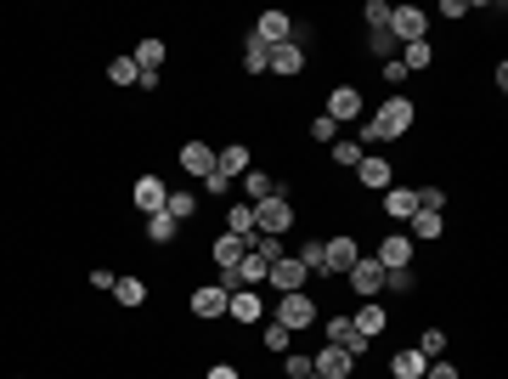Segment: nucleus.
<instances>
[{"label":"nucleus","mask_w":508,"mask_h":379,"mask_svg":"<svg viewBox=\"0 0 508 379\" xmlns=\"http://www.w3.org/2000/svg\"><path fill=\"white\" fill-rule=\"evenodd\" d=\"M288 226H294V204L283 199V187H271V199H260V204H254V233L283 238Z\"/></svg>","instance_id":"obj_1"},{"label":"nucleus","mask_w":508,"mask_h":379,"mask_svg":"<svg viewBox=\"0 0 508 379\" xmlns=\"http://www.w3.org/2000/svg\"><path fill=\"white\" fill-rule=\"evenodd\" d=\"M412 119H418V108H412L407 97H390V102H384V108L373 114L379 142H395V136H407V130H412Z\"/></svg>","instance_id":"obj_2"},{"label":"nucleus","mask_w":508,"mask_h":379,"mask_svg":"<svg viewBox=\"0 0 508 379\" xmlns=\"http://www.w3.org/2000/svg\"><path fill=\"white\" fill-rule=\"evenodd\" d=\"M277 323H283L288 335H300V328H311V323H317V306H311V295H305V289L283 295V300H277Z\"/></svg>","instance_id":"obj_3"},{"label":"nucleus","mask_w":508,"mask_h":379,"mask_svg":"<svg viewBox=\"0 0 508 379\" xmlns=\"http://www.w3.org/2000/svg\"><path fill=\"white\" fill-rule=\"evenodd\" d=\"M249 35L260 40V45H266V51H271V45H288V40H294V18H288V12H260V23L249 28Z\"/></svg>","instance_id":"obj_4"},{"label":"nucleus","mask_w":508,"mask_h":379,"mask_svg":"<svg viewBox=\"0 0 508 379\" xmlns=\"http://www.w3.org/2000/svg\"><path fill=\"white\" fill-rule=\"evenodd\" d=\"M362 108H367V102H362L356 85H333L328 91V119H333V125H356Z\"/></svg>","instance_id":"obj_5"},{"label":"nucleus","mask_w":508,"mask_h":379,"mask_svg":"<svg viewBox=\"0 0 508 379\" xmlns=\"http://www.w3.org/2000/svg\"><path fill=\"white\" fill-rule=\"evenodd\" d=\"M356 261H362V244H356V238L339 233V238H328V244H322V272H339V278H345Z\"/></svg>","instance_id":"obj_6"},{"label":"nucleus","mask_w":508,"mask_h":379,"mask_svg":"<svg viewBox=\"0 0 508 379\" xmlns=\"http://www.w3.org/2000/svg\"><path fill=\"white\" fill-rule=\"evenodd\" d=\"M390 35L402 40V45H412V40H429V18L418 6H390Z\"/></svg>","instance_id":"obj_7"},{"label":"nucleus","mask_w":508,"mask_h":379,"mask_svg":"<svg viewBox=\"0 0 508 379\" xmlns=\"http://www.w3.org/2000/svg\"><path fill=\"white\" fill-rule=\"evenodd\" d=\"M345 278H350V289H356L362 300H379V295H384V266L373 261V255H362V261L350 266Z\"/></svg>","instance_id":"obj_8"},{"label":"nucleus","mask_w":508,"mask_h":379,"mask_svg":"<svg viewBox=\"0 0 508 379\" xmlns=\"http://www.w3.org/2000/svg\"><path fill=\"white\" fill-rule=\"evenodd\" d=\"M350 368H356V357L339 351V345H322V351L311 357V374H317V379H345Z\"/></svg>","instance_id":"obj_9"},{"label":"nucleus","mask_w":508,"mask_h":379,"mask_svg":"<svg viewBox=\"0 0 508 379\" xmlns=\"http://www.w3.org/2000/svg\"><path fill=\"white\" fill-rule=\"evenodd\" d=\"M226 317H232V323H260V317H266V300H260V289H232V300H226Z\"/></svg>","instance_id":"obj_10"},{"label":"nucleus","mask_w":508,"mask_h":379,"mask_svg":"<svg viewBox=\"0 0 508 379\" xmlns=\"http://www.w3.org/2000/svg\"><path fill=\"white\" fill-rule=\"evenodd\" d=\"M164 199H169V187L159 176H136V216H159Z\"/></svg>","instance_id":"obj_11"},{"label":"nucleus","mask_w":508,"mask_h":379,"mask_svg":"<svg viewBox=\"0 0 508 379\" xmlns=\"http://www.w3.org/2000/svg\"><path fill=\"white\" fill-rule=\"evenodd\" d=\"M226 300H232V289H221V283H204V289H192V317H226Z\"/></svg>","instance_id":"obj_12"},{"label":"nucleus","mask_w":508,"mask_h":379,"mask_svg":"<svg viewBox=\"0 0 508 379\" xmlns=\"http://www.w3.org/2000/svg\"><path fill=\"white\" fill-rule=\"evenodd\" d=\"M305 68V40H288V45H271V74L277 80H294Z\"/></svg>","instance_id":"obj_13"},{"label":"nucleus","mask_w":508,"mask_h":379,"mask_svg":"<svg viewBox=\"0 0 508 379\" xmlns=\"http://www.w3.org/2000/svg\"><path fill=\"white\" fill-rule=\"evenodd\" d=\"M305 278H311V272H305L294 255H283V261H271V272H266V283H277V289L283 295H294V289H305Z\"/></svg>","instance_id":"obj_14"},{"label":"nucleus","mask_w":508,"mask_h":379,"mask_svg":"<svg viewBox=\"0 0 508 379\" xmlns=\"http://www.w3.org/2000/svg\"><path fill=\"white\" fill-rule=\"evenodd\" d=\"M356 176H362V187H373V193H384V187H395V176H390V159H384V154H362V164H356Z\"/></svg>","instance_id":"obj_15"},{"label":"nucleus","mask_w":508,"mask_h":379,"mask_svg":"<svg viewBox=\"0 0 508 379\" xmlns=\"http://www.w3.org/2000/svg\"><path fill=\"white\" fill-rule=\"evenodd\" d=\"M328 345H339V351H350V357L367 351V340L356 335V323H350V317H328Z\"/></svg>","instance_id":"obj_16"},{"label":"nucleus","mask_w":508,"mask_h":379,"mask_svg":"<svg viewBox=\"0 0 508 379\" xmlns=\"http://www.w3.org/2000/svg\"><path fill=\"white\" fill-rule=\"evenodd\" d=\"M384 216H390V221H412V216H418V193H412V187H384Z\"/></svg>","instance_id":"obj_17"},{"label":"nucleus","mask_w":508,"mask_h":379,"mask_svg":"<svg viewBox=\"0 0 508 379\" xmlns=\"http://www.w3.org/2000/svg\"><path fill=\"white\" fill-rule=\"evenodd\" d=\"M209 255H215V266H221V272H232V266L243 261V255H249V244H243L238 233H221V238L209 244Z\"/></svg>","instance_id":"obj_18"},{"label":"nucleus","mask_w":508,"mask_h":379,"mask_svg":"<svg viewBox=\"0 0 508 379\" xmlns=\"http://www.w3.org/2000/svg\"><path fill=\"white\" fill-rule=\"evenodd\" d=\"M373 261L384 266V272H395V266H412V244H407V233H395V238H384L379 244V255Z\"/></svg>","instance_id":"obj_19"},{"label":"nucleus","mask_w":508,"mask_h":379,"mask_svg":"<svg viewBox=\"0 0 508 379\" xmlns=\"http://www.w3.org/2000/svg\"><path fill=\"white\" fill-rule=\"evenodd\" d=\"M350 323H356V335H362V340H373V335H384V323H390V312H384L379 300H362V312L350 317Z\"/></svg>","instance_id":"obj_20"},{"label":"nucleus","mask_w":508,"mask_h":379,"mask_svg":"<svg viewBox=\"0 0 508 379\" xmlns=\"http://www.w3.org/2000/svg\"><path fill=\"white\" fill-rule=\"evenodd\" d=\"M181 170L209 176V170H215V147H209V142H181Z\"/></svg>","instance_id":"obj_21"},{"label":"nucleus","mask_w":508,"mask_h":379,"mask_svg":"<svg viewBox=\"0 0 508 379\" xmlns=\"http://www.w3.org/2000/svg\"><path fill=\"white\" fill-rule=\"evenodd\" d=\"M215 170H221L226 181L249 176V147H243V142H232V147H226V154H215Z\"/></svg>","instance_id":"obj_22"},{"label":"nucleus","mask_w":508,"mask_h":379,"mask_svg":"<svg viewBox=\"0 0 508 379\" xmlns=\"http://www.w3.org/2000/svg\"><path fill=\"white\" fill-rule=\"evenodd\" d=\"M226 233H238L243 244H249V238H254V204H249V199L226 204Z\"/></svg>","instance_id":"obj_23"},{"label":"nucleus","mask_w":508,"mask_h":379,"mask_svg":"<svg viewBox=\"0 0 508 379\" xmlns=\"http://www.w3.org/2000/svg\"><path fill=\"white\" fill-rule=\"evenodd\" d=\"M424 368H429V362L412 351V345H402V351L390 357V374H395V379H424Z\"/></svg>","instance_id":"obj_24"},{"label":"nucleus","mask_w":508,"mask_h":379,"mask_svg":"<svg viewBox=\"0 0 508 379\" xmlns=\"http://www.w3.org/2000/svg\"><path fill=\"white\" fill-rule=\"evenodd\" d=\"M232 272H238V283H243V289H260V283H266V272H271V266H266V261H260V255L249 249V255H243V261H238Z\"/></svg>","instance_id":"obj_25"},{"label":"nucleus","mask_w":508,"mask_h":379,"mask_svg":"<svg viewBox=\"0 0 508 379\" xmlns=\"http://www.w3.org/2000/svg\"><path fill=\"white\" fill-rule=\"evenodd\" d=\"M395 63H402L407 74H418V68H429V63H435V45H429V40H412V45H407V51H402V57H395Z\"/></svg>","instance_id":"obj_26"},{"label":"nucleus","mask_w":508,"mask_h":379,"mask_svg":"<svg viewBox=\"0 0 508 379\" xmlns=\"http://www.w3.org/2000/svg\"><path fill=\"white\" fill-rule=\"evenodd\" d=\"M192 209H198V193H187V187H181V193H169V199H164V216H169V221H176V226H181V221H187V216H192Z\"/></svg>","instance_id":"obj_27"},{"label":"nucleus","mask_w":508,"mask_h":379,"mask_svg":"<svg viewBox=\"0 0 508 379\" xmlns=\"http://www.w3.org/2000/svg\"><path fill=\"white\" fill-rule=\"evenodd\" d=\"M113 300H119V306H142V300H147V283H142V278H119V283H113Z\"/></svg>","instance_id":"obj_28"},{"label":"nucleus","mask_w":508,"mask_h":379,"mask_svg":"<svg viewBox=\"0 0 508 379\" xmlns=\"http://www.w3.org/2000/svg\"><path fill=\"white\" fill-rule=\"evenodd\" d=\"M243 68H249V74H266V68H271V51H266V45H260L254 35L243 40Z\"/></svg>","instance_id":"obj_29"},{"label":"nucleus","mask_w":508,"mask_h":379,"mask_svg":"<svg viewBox=\"0 0 508 379\" xmlns=\"http://www.w3.org/2000/svg\"><path fill=\"white\" fill-rule=\"evenodd\" d=\"M412 351H418L424 362H435V357H446V335H441V328H424V335H418V345H412Z\"/></svg>","instance_id":"obj_30"},{"label":"nucleus","mask_w":508,"mask_h":379,"mask_svg":"<svg viewBox=\"0 0 508 379\" xmlns=\"http://www.w3.org/2000/svg\"><path fill=\"white\" fill-rule=\"evenodd\" d=\"M159 63H164V40H142V45H136V68L159 74Z\"/></svg>","instance_id":"obj_31"},{"label":"nucleus","mask_w":508,"mask_h":379,"mask_svg":"<svg viewBox=\"0 0 508 379\" xmlns=\"http://www.w3.org/2000/svg\"><path fill=\"white\" fill-rule=\"evenodd\" d=\"M328 159H333V164H345V170H356V164H362V147L350 142V136H339V142L328 147Z\"/></svg>","instance_id":"obj_32"},{"label":"nucleus","mask_w":508,"mask_h":379,"mask_svg":"<svg viewBox=\"0 0 508 379\" xmlns=\"http://www.w3.org/2000/svg\"><path fill=\"white\" fill-rule=\"evenodd\" d=\"M441 209H418V216H412V238H441Z\"/></svg>","instance_id":"obj_33"},{"label":"nucleus","mask_w":508,"mask_h":379,"mask_svg":"<svg viewBox=\"0 0 508 379\" xmlns=\"http://www.w3.org/2000/svg\"><path fill=\"white\" fill-rule=\"evenodd\" d=\"M136 74H142V68H136V57H113V63H107V80H113V85H136Z\"/></svg>","instance_id":"obj_34"},{"label":"nucleus","mask_w":508,"mask_h":379,"mask_svg":"<svg viewBox=\"0 0 508 379\" xmlns=\"http://www.w3.org/2000/svg\"><path fill=\"white\" fill-rule=\"evenodd\" d=\"M384 289H395V295H412V289H418L412 266H395V272H384Z\"/></svg>","instance_id":"obj_35"},{"label":"nucleus","mask_w":508,"mask_h":379,"mask_svg":"<svg viewBox=\"0 0 508 379\" xmlns=\"http://www.w3.org/2000/svg\"><path fill=\"white\" fill-rule=\"evenodd\" d=\"M147 238H152V244H169V238H176V221H169L164 209H159V216H147Z\"/></svg>","instance_id":"obj_36"},{"label":"nucleus","mask_w":508,"mask_h":379,"mask_svg":"<svg viewBox=\"0 0 508 379\" xmlns=\"http://www.w3.org/2000/svg\"><path fill=\"white\" fill-rule=\"evenodd\" d=\"M288 345H294V335H288V328H283V323L271 317V323H266V351H277V357H283Z\"/></svg>","instance_id":"obj_37"},{"label":"nucleus","mask_w":508,"mask_h":379,"mask_svg":"<svg viewBox=\"0 0 508 379\" xmlns=\"http://www.w3.org/2000/svg\"><path fill=\"white\" fill-rule=\"evenodd\" d=\"M243 193H249V204H260V199H271V176H260V170H249V176H243Z\"/></svg>","instance_id":"obj_38"},{"label":"nucleus","mask_w":508,"mask_h":379,"mask_svg":"<svg viewBox=\"0 0 508 379\" xmlns=\"http://www.w3.org/2000/svg\"><path fill=\"white\" fill-rule=\"evenodd\" d=\"M311 142H322V147H333V142H339V125H333L328 114H317V119H311Z\"/></svg>","instance_id":"obj_39"},{"label":"nucleus","mask_w":508,"mask_h":379,"mask_svg":"<svg viewBox=\"0 0 508 379\" xmlns=\"http://www.w3.org/2000/svg\"><path fill=\"white\" fill-rule=\"evenodd\" d=\"M362 23H367V28H390V6H384V0H367V6H362Z\"/></svg>","instance_id":"obj_40"},{"label":"nucleus","mask_w":508,"mask_h":379,"mask_svg":"<svg viewBox=\"0 0 508 379\" xmlns=\"http://www.w3.org/2000/svg\"><path fill=\"white\" fill-rule=\"evenodd\" d=\"M367 45H373L379 57H395V35H390V28H367Z\"/></svg>","instance_id":"obj_41"},{"label":"nucleus","mask_w":508,"mask_h":379,"mask_svg":"<svg viewBox=\"0 0 508 379\" xmlns=\"http://www.w3.org/2000/svg\"><path fill=\"white\" fill-rule=\"evenodd\" d=\"M283 368H288V379H305V374H311V357H300V351H283Z\"/></svg>","instance_id":"obj_42"},{"label":"nucleus","mask_w":508,"mask_h":379,"mask_svg":"<svg viewBox=\"0 0 508 379\" xmlns=\"http://www.w3.org/2000/svg\"><path fill=\"white\" fill-rule=\"evenodd\" d=\"M294 261H300L305 272H317V278H322V244H305V249L294 255Z\"/></svg>","instance_id":"obj_43"},{"label":"nucleus","mask_w":508,"mask_h":379,"mask_svg":"<svg viewBox=\"0 0 508 379\" xmlns=\"http://www.w3.org/2000/svg\"><path fill=\"white\" fill-rule=\"evenodd\" d=\"M418 209H446V193L441 187H418Z\"/></svg>","instance_id":"obj_44"},{"label":"nucleus","mask_w":508,"mask_h":379,"mask_svg":"<svg viewBox=\"0 0 508 379\" xmlns=\"http://www.w3.org/2000/svg\"><path fill=\"white\" fill-rule=\"evenodd\" d=\"M424 379H457V368H452V362H446V357H435V362H429V368H424Z\"/></svg>","instance_id":"obj_45"},{"label":"nucleus","mask_w":508,"mask_h":379,"mask_svg":"<svg viewBox=\"0 0 508 379\" xmlns=\"http://www.w3.org/2000/svg\"><path fill=\"white\" fill-rule=\"evenodd\" d=\"M113 283H119V278H113L107 266H97V272H90V289H113Z\"/></svg>","instance_id":"obj_46"},{"label":"nucleus","mask_w":508,"mask_h":379,"mask_svg":"<svg viewBox=\"0 0 508 379\" xmlns=\"http://www.w3.org/2000/svg\"><path fill=\"white\" fill-rule=\"evenodd\" d=\"M204 187H209V193H215V199H221V193H226V187H232V181H226V176H221V170H209V176H204Z\"/></svg>","instance_id":"obj_47"},{"label":"nucleus","mask_w":508,"mask_h":379,"mask_svg":"<svg viewBox=\"0 0 508 379\" xmlns=\"http://www.w3.org/2000/svg\"><path fill=\"white\" fill-rule=\"evenodd\" d=\"M204 379H238V368H232V362H215V368H209Z\"/></svg>","instance_id":"obj_48"},{"label":"nucleus","mask_w":508,"mask_h":379,"mask_svg":"<svg viewBox=\"0 0 508 379\" xmlns=\"http://www.w3.org/2000/svg\"><path fill=\"white\" fill-rule=\"evenodd\" d=\"M305 379H317V374H305Z\"/></svg>","instance_id":"obj_49"}]
</instances>
